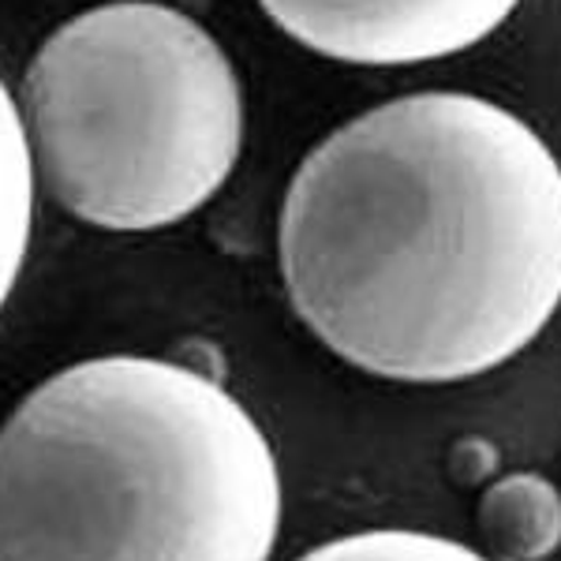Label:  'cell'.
Segmentation results:
<instances>
[{"mask_svg":"<svg viewBox=\"0 0 561 561\" xmlns=\"http://www.w3.org/2000/svg\"><path fill=\"white\" fill-rule=\"evenodd\" d=\"M280 274L348 364L393 382L476 378L561 304V165L479 94L397 98L307 153L280 210Z\"/></svg>","mask_w":561,"mask_h":561,"instance_id":"obj_1","label":"cell"},{"mask_svg":"<svg viewBox=\"0 0 561 561\" xmlns=\"http://www.w3.org/2000/svg\"><path fill=\"white\" fill-rule=\"evenodd\" d=\"M277 528L266 434L173 359H83L0 427V561H270Z\"/></svg>","mask_w":561,"mask_h":561,"instance_id":"obj_2","label":"cell"},{"mask_svg":"<svg viewBox=\"0 0 561 561\" xmlns=\"http://www.w3.org/2000/svg\"><path fill=\"white\" fill-rule=\"evenodd\" d=\"M23 102L49 195L113 232L195 214L243 147L232 60L192 15L153 0L90 8L53 31Z\"/></svg>","mask_w":561,"mask_h":561,"instance_id":"obj_3","label":"cell"},{"mask_svg":"<svg viewBox=\"0 0 561 561\" xmlns=\"http://www.w3.org/2000/svg\"><path fill=\"white\" fill-rule=\"evenodd\" d=\"M288 38L345 65H420L472 49L520 0H259Z\"/></svg>","mask_w":561,"mask_h":561,"instance_id":"obj_4","label":"cell"},{"mask_svg":"<svg viewBox=\"0 0 561 561\" xmlns=\"http://www.w3.org/2000/svg\"><path fill=\"white\" fill-rule=\"evenodd\" d=\"M479 531L491 561H542L561 547V491L550 479L517 472L486 486Z\"/></svg>","mask_w":561,"mask_h":561,"instance_id":"obj_5","label":"cell"},{"mask_svg":"<svg viewBox=\"0 0 561 561\" xmlns=\"http://www.w3.org/2000/svg\"><path fill=\"white\" fill-rule=\"evenodd\" d=\"M34 225V158L26 124L0 83V307L20 280Z\"/></svg>","mask_w":561,"mask_h":561,"instance_id":"obj_6","label":"cell"},{"mask_svg":"<svg viewBox=\"0 0 561 561\" xmlns=\"http://www.w3.org/2000/svg\"><path fill=\"white\" fill-rule=\"evenodd\" d=\"M300 561H491L479 550L457 539L431 536V531H404V528H378L356 531V536L330 539L314 547Z\"/></svg>","mask_w":561,"mask_h":561,"instance_id":"obj_7","label":"cell"}]
</instances>
